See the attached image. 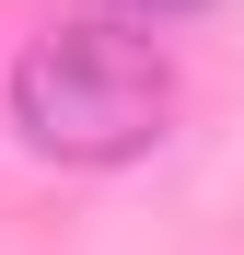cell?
<instances>
[{"mask_svg":"<svg viewBox=\"0 0 244 255\" xmlns=\"http://www.w3.org/2000/svg\"><path fill=\"white\" fill-rule=\"evenodd\" d=\"M163 116H175V70L140 35L70 23V35H35L12 58V128L47 162H128L163 139Z\"/></svg>","mask_w":244,"mask_h":255,"instance_id":"1","label":"cell"},{"mask_svg":"<svg viewBox=\"0 0 244 255\" xmlns=\"http://www.w3.org/2000/svg\"><path fill=\"white\" fill-rule=\"evenodd\" d=\"M128 12H151V23H163V12H198V0H128Z\"/></svg>","mask_w":244,"mask_h":255,"instance_id":"2","label":"cell"}]
</instances>
